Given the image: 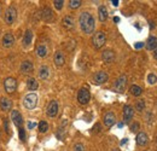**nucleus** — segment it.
<instances>
[{
  "label": "nucleus",
  "instance_id": "obj_1",
  "mask_svg": "<svg viewBox=\"0 0 157 151\" xmlns=\"http://www.w3.org/2000/svg\"><path fill=\"white\" fill-rule=\"evenodd\" d=\"M78 22H80V27L84 33L86 34L93 33L96 24H94V18L90 12H82L80 15V18H78Z\"/></svg>",
  "mask_w": 157,
  "mask_h": 151
},
{
  "label": "nucleus",
  "instance_id": "obj_2",
  "mask_svg": "<svg viewBox=\"0 0 157 151\" xmlns=\"http://www.w3.org/2000/svg\"><path fill=\"white\" fill-rule=\"evenodd\" d=\"M23 105L28 110H33L38 105V96L35 93H29L23 99Z\"/></svg>",
  "mask_w": 157,
  "mask_h": 151
},
{
  "label": "nucleus",
  "instance_id": "obj_3",
  "mask_svg": "<svg viewBox=\"0 0 157 151\" xmlns=\"http://www.w3.org/2000/svg\"><path fill=\"white\" fill-rule=\"evenodd\" d=\"M106 42V36L103 32H97L94 33L93 38H92V45L96 48H100L102 46H104V44Z\"/></svg>",
  "mask_w": 157,
  "mask_h": 151
},
{
  "label": "nucleus",
  "instance_id": "obj_4",
  "mask_svg": "<svg viewBox=\"0 0 157 151\" xmlns=\"http://www.w3.org/2000/svg\"><path fill=\"white\" fill-rule=\"evenodd\" d=\"M90 99H91V93H90V91L87 88H81L80 91H78L77 100H78V103H80V104L86 105L90 102Z\"/></svg>",
  "mask_w": 157,
  "mask_h": 151
},
{
  "label": "nucleus",
  "instance_id": "obj_5",
  "mask_svg": "<svg viewBox=\"0 0 157 151\" xmlns=\"http://www.w3.org/2000/svg\"><path fill=\"white\" fill-rule=\"evenodd\" d=\"M4 88H5V91L9 94L14 93L16 91V88H17V80L15 78H8V79H5V81H4Z\"/></svg>",
  "mask_w": 157,
  "mask_h": 151
},
{
  "label": "nucleus",
  "instance_id": "obj_6",
  "mask_svg": "<svg viewBox=\"0 0 157 151\" xmlns=\"http://www.w3.org/2000/svg\"><path fill=\"white\" fill-rule=\"evenodd\" d=\"M126 86H127V76H126V75H121V76L115 81L114 88H115L116 92L122 93L126 90Z\"/></svg>",
  "mask_w": 157,
  "mask_h": 151
},
{
  "label": "nucleus",
  "instance_id": "obj_7",
  "mask_svg": "<svg viewBox=\"0 0 157 151\" xmlns=\"http://www.w3.org/2000/svg\"><path fill=\"white\" fill-rule=\"evenodd\" d=\"M17 18V11L14 6H10L5 12V22L8 24H12Z\"/></svg>",
  "mask_w": 157,
  "mask_h": 151
},
{
  "label": "nucleus",
  "instance_id": "obj_8",
  "mask_svg": "<svg viewBox=\"0 0 157 151\" xmlns=\"http://www.w3.org/2000/svg\"><path fill=\"white\" fill-rule=\"evenodd\" d=\"M108 79H109V75H108L105 71H103V70L97 71V72L94 74V76H93V81H94L96 85H102V84L106 82Z\"/></svg>",
  "mask_w": 157,
  "mask_h": 151
},
{
  "label": "nucleus",
  "instance_id": "obj_9",
  "mask_svg": "<svg viewBox=\"0 0 157 151\" xmlns=\"http://www.w3.org/2000/svg\"><path fill=\"white\" fill-rule=\"evenodd\" d=\"M11 120H12V122H14V125L16 127H18V128L22 127V125H23V117H22V115L20 114L18 110L15 109V110L11 111Z\"/></svg>",
  "mask_w": 157,
  "mask_h": 151
},
{
  "label": "nucleus",
  "instance_id": "obj_10",
  "mask_svg": "<svg viewBox=\"0 0 157 151\" xmlns=\"http://www.w3.org/2000/svg\"><path fill=\"white\" fill-rule=\"evenodd\" d=\"M46 112H47V115H48L50 117L57 116V114H58V102H57V100H51L50 104L47 105Z\"/></svg>",
  "mask_w": 157,
  "mask_h": 151
},
{
  "label": "nucleus",
  "instance_id": "obj_11",
  "mask_svg": "<svg viewBox=\"0 0 157 151\" xmlns=\"http://www.w3.org/2000/svg\"><path fill=\"white\" fill-rule=\"evenodd\" d=\"M133 115H134V110L131 105H125L123 106V120H125V123H129L131 120L133 119Z\"/></svg>",
  "mask_w": 157,
  "mask_h": 151
},
{
  "label": "nucleus",
  "instance_id": "obj_12",
  "mask_svg": "<svg viewBox=\"0 0 157 151\" xmlns=\"http://www.w3.org/2000/svg\"><path fill=\"white\" fill-rule=\"evenodd\" d=\"M102 59H103V62H105V63H112V62L115 60V53H114V51H111V50H105V51L102 53Z\"/></svg>",
  "mask_w": 157,
  "mask_h": 151
},
{
  "label": "nucleus",
  "instance_id": "obj_13",
  "mask_svg": "<svg viewBox=\"0 0 157 151\" xmlns=\"http://www.w3.org/2000/svg\"><path fill=\"white\" fill-rule=\"evenodd\" d=\"M41 18L45 21V22H52L53 21V14H52V10L50 8H44V10L41 11Z\"/></svg>",
  "mask_w": 157,
  "mask_h": 151
},
{
  "label": "nucleus",
  "instance_id": "obj_14",
  "mask_svg": "<svg viewBox=\"0 0 157 151\" xmlns=\"http://www.w3.org/2000/svg\"><path fill=\"white\" fill-rule=\"evenodd\" d=\"M115 121H116V117H115L114 112H106L105 114V116H104V125L106 127H112L115 125Z\"/></svg>",
  "mask_w": 157,
  "mask_h": 151
},
{
  "label": "nucleus",
  "instance_id": "obj_15",
  "mask_svg": "<svg viewBox=\"0 0 157 151\" xmlns=\"http://www.w3.org/2000/svg\"><path fill=\"white\" fill-rule=\"evenodd\" d=\"M11 108H12V102L9 98L3 97L0 99V109L3 111H9V110H11Z\"/></svg>",
  "mask_w": 157,
  "mask_h": 151
},
{
  "label": "nucleus",
  "instance_id": "obj_16",
  "mask_svg": "<svg viewBox=\"0 0 157 151\" xmlns=\"http://www.w3.org/2000/svg\"><path fill=\"white\" fill-rule=\"evenodd\" d=\"M33 69H34V65H33V63L30 60L22 62V64H21V71L23 74H30L33 71Z\"/></svg>",
  "mask_w": 157,
  "mask_h": 151
},
{
  "label": "nucleus",
  "instance_id": "obj_17",
  "mask_svg": "<svg viewBox=\"0 0 157 151\" xmlns=\"http://www.w3.org/2000/svg\"><path fill=\"white\" fill-rule=\"evenodd\" d=\"M14 42H15L14 35L11 33H6L4 35V38H3V46L4 47H11L14 45Z\"/></svg>",
  "mask_w": 157,
  "mask_h": 151
},
{
  "label": "nucleus",
  "instance_id": "obj_18",
  "mask_svg": "<svg viewBox=\"0 0 157 151\" xmlns=\"http://www.w3.org/2000/svg\"><path fill=\"white\" fill-rule=\"evenodd\" d=\"M54 64L57 65V66H62V65H64V63H65V57H64V54H63V52L62 51H57L56 53H54Z\"/></svg>",
  "mask_w": 157,
  "mask_h": 151
},
{
  "label": "nucleus",
  "instance_id": "obj_19",
  "mask_svg": "<svg viewBox=\"0 0 157 151\" xmlns=\"http://www.w3.org/2000/svg\"><path fill=\"white\" fill-rule=\"evenodd\" d=\"M146 48L149 51H155L157 48V36H150L146 41Z\"/></svg>",
  "mask_w": 157,
  "mask_h": 151
},
{
  "label": "nucleus",
  "instance_id": "obj_20",
  "mask_svg": "<svg viewBox=\"0 0 157 151\" xmlns=\"http://www.w3.org/2000/svg\"><path fill=\"white\" fill-rule=\"evenodd\" d=\"M62 24H63V27L65 28V29H72L74 28V18L71 17V16H65L64 18H63V21H62Z\"/></svg>",
  "mask_w": 157,
  "mask_h": 151
},
{
  "label": "nucleus",
  "instance_id": "obj_21",
  "mask_svg": "<svg viewBox=\"0 0 157 151\" xmlns=\"http://www.w3.org/2000/svg\"><path fill=\"white\" fill-rule=\"evenodd\" d=\"M147 141H149V139H147V134L146 133H144V132L138 133V135H137V144L138 145L144 146V145L147 144Z\"/></svg>",
  "mask_w": 157,
  "mask_h": 151
},
{
  "label": "nucleus",
  "instance_id": "obj_22",
  "mask_svg": "<svg viewBox=\"0 0 157 151\" xmlns=\"http://www.w3.org/2000/svg\"><path fill=\"white\" fill-rule=\"evenodd\" d=\"M39 76L41 80H47L50 78V69L46 65H42L39 70Z\"/></svg>",
  "mask_w": 157,
  "mask_h": 151
},
{
  "label": "nucleus",
  "instance_id": "obj_23",
  "mask_svg": "<svg viewBox=\"0 0 157 151\" xmlns=\"http://www.w3.org/2000/svg\"><path fill=\"white\" fill-rule=\"evenodd\" d=\"M98 16H99V21L100 22H105L106 21V18H108V10H106V8L105 6H99V9H98Z\"/></svg>",
  "mask_w": 157,
  "mask_h": 151
},
{
  "label": "nucleus",
  "instance_id": "obj_24",
  "mask_svg": "<svg viewBox=\"0 0 157 151\" xmlns=\"http://www.w3.org/2000/svg\"><path fill=\"white\" fill-rule=\"evenodd\" d=\"M32 40H33V33H32V30H27L24 33V36H23V40H22L23 46H26V47L29 46L32 44Z\"/></svg>",
  "mask_w": 157,
  "mask_h": 151
},
{
  "label": "nucleus",
  "instance_id": "obj_25",
  "mask_svg": "<svg viewBox=\"0 0 157 151\" xmlns=\"http://www.w3.org/2000/svg\"><path fill=\"white\" fill-rule=\"evenodd\" d=\"M47 53H48V50H47L46 45H39V46L36 47V54H38L39 57L44 58V57L47 56Z\"/></svg>",
  "mask_w": 157,
  "mask_h": 151
},
{
  "label": "nucleus",
  "instance_id": "obj_26",
  "mask_svg": "<svg viewBox=\"0 0 157 151\" xmlns=\"http://www.w3.org/2000/svg\"><path fill=\"white\" fill-rule=\"evenodd\" d=\"M27 86H28V88H29L30 91H36L38 87H39V84H38V81H36L35 79L30 78V79L27 81Z\"/></svg>",
  "mask_w": 157,
  "mask_h": 151
},
{
  "label": "nucleus",
  "instance_id": "obj_27",
  "mask_svg": "<svg viewBox=\"0 0 157 151\" xmlns=\"http://www.w3.org/2000/svg\"><path fill=\"white\" fill-rule=\"evenodd\" d=\"M129 91H131V93H132L133 96H135V97H138V96H140V94L143 93V90H141V87H139V86H137V85H133V86H131Z\"/></svg>",
  "mask_w": 157,
  "mask_h": 151
},
{
  "label": "nucleus",
  "instance_id": "obj_28",
  "mask_svg": "<svg viewBox=\"0 0 157 151\" xmlns=\"http://www.w3.org/2000/svg\"><path fill=\"white\" fill-rule=\"evenodd\" d=\"M38 126H39V132L40 133H46L48 131V123L46 121H40Z\"/></svg>",
  "mask_w": 157,
  "mask_h": 151
},
{
  "label": "nucleus",
  "instance_id": "obj_29",
  "mask_svg": "<svg viewBox=\"0 0 157 151\" xmlns=\"http://www.w3.org/2000/svg\"><path fill=\"white\" fill-rule=\"evenodd\" d=\"M145 109V100L144 99H139L135 104V110H138L139 112H141Z\"/></svg>",
  "mask_w": 157,
  "mask_h": 151
},
{
  "label": "nucleus",
  "instance_id": "obj_30",
  "mask_svg": "<svg viewBox=\"0 0 157 151\" xmlns=\"http://www.w3.org/2000/svg\"><path fill=\"white\" fill-rule=\"evenodd\" d=\"M82 4V2H80V0H70L69 2V6L71 9H77V8H80Z\"/></svg>",
  "mask_w": 157,
  "mask_h": 151
},
{
  "label": "nucleus",
  "instance_id": "obj_31",
  "mask_svg": "<svg viewBox=\"0 0 157 151\" xmlns=\"http://www.w3.org/2000/svg\"><path fill=\"white\" fill-rule=\"evenodd\" d=\"M147 81H149V84L150 85H155L156 82H157V76H156V75L155 74H149L147 75Z\"/></svg>",
  "mask_w": 157,
  "mask_h": 151
},
{
  "label": "nucleus",
  "instance_id": "obj_32",
  "mask_svg": "<svg viewBox=\"0 0 157 151\" xmlns=\"http://www.w3.org/2000/svg\"><path fill=\"white\" fill-rule=\"evenodd\" d=\"M53 4H54V8H56L57 10H62V8H63V5H64V2H63V0H54Z\"/></svg>",
  "mask_w": 157,
  "mask_h": 151
},
{
  "label": "nucleus",
  "instance_id": "obj_33",
  "mask_svg": "<svg viewBox=\"0 0 157 151\" xmlns=\"http://www.w3.org/2000/svg\"><path fill=\"white\" fill-rule=\"evenodd\" d=\"M72 151H85V146H84L81 143H77V144L74 145Z\"/></svg>",
  "mask_w": 157,
  "mask_h": 151
},
{
  "label": "nucleus",
  "instance_id": "obj_34",
  "mask_svg": "<svg viewBox=\"0 0 157 151\" xmlns=\"http://www.w3.org/2000/svg\"><path fill=\"white\" fill-rule=\"evenodd\" d=\"M64 133H65V131H64V128H59L58 131H57V133H56V135H57V138L58 139H60V140H63L64 139Z\"/></svg>",
  "mask_w": 157,
  "mask_h": 151
},
{
  "label": "nucleus",
  "instance_id": "obj_35",
  "mask_svg": "<svg viewBox=\"0 0 157 151\" xmlns=\"http://www.w3.org/2000/svg\"><path fill=\"white\" fill-rule=\"evenodd\" d=\"M139 131V123L138 122H134V123H132L131 125V132H133V133H137Z\"/></svg>",
  "mask_w": 157,
  "mask_h": 151
},
{
  "label": "nucleus",
  "instance_id": "obj_36",
  "mask_svg": "<svg viewBox=\"0 0 157 151\" xmlns=\"http://www.w3.org/2000/svg\"><path fill=\"white\" fill-rule=\"evenodd\" d=\"M20 139L22 141H26V131H24V128H20Z\"/></svg>",
  "mask_w": 157,
  "mask_h": 151
},
{
  "label": "nucleus",
  "instance_id": "obj_37",
  "mask_svg": "<svg viewBox=\"0 0 157 151\" xmlns=\"http://www.w3.org/2000/svg\"><path fill=\"white\" fill-rule=\"evenodd\" d=\"M100 128H102L100 125H99V123H96L94 127L92 128V133H99V132H100Z\"/></svg>",
  "mask_w": 157,
  "mask_h": 151
},
{
  "label": "nucleus",
  "instance_id": "obj_38",
  "mask_svg": "<svg viewBox=\"0 0 157 151\" xmlns=\"http://www.w3.org/2000/svg\"><path fill=\"white\" fill-rule=\"evenodd\" d=\"M36 126H38L36 122H28V129H33V128H35Z\"/></svg>",
  "mask_w": 157,
  "mask_h": 151
},
{
  "label": "nucleus",
  "instance_id": "obj_39",
  "mask_svg": "<svg viewBox=\"0 0 157 151\" xmlns=\"http://www.w3.org/2000/svg\"><path fill=\"white\" fill-rule=\"evenodd\" d=\"M141 47H144V42H135V44H134V48L139 50V48H141Z\"/></svg>",
  "mask_w": 157,
  "mask_h": 151
},
{
  "label": "nucleus",
  "instance_id": "obj_40",
  "mask_svg": "<svg viewBox=\"0 0 157 151\" xmlns=\"http://www.w3.org/2000/svg\"><path fill=\"white\" fill-rule=\"evenodd\" d=\"M4 128H5V131H6L8 133L10 132V129H9V121H8L6 119L4 120Z\"/></svg>",
  "mask_w": 157,
  "mask_h": 151
},
{
  "label": "nucleus",
  "instance_id": "obj_41",
  "mask_svg": "<svg viewBox=\"0 0 157 151\" xmlns=\"http://www.w3.org/2000/svg\"><path fill=\"white\" fill-rule=\"evenodd\" d=\"M111 4H112L114 6H117V5H119V0H112Z\"/></svg>",
  "mask_w": 157,
  "mask_h": 151
},
{
  "label": "nucleus",
  "instance_id": "obj_42",
  "mask_svg": "<svg viewBox=\"0 0 157 151\" xmlns=\"http://www.w3.org/2000/svg\"><path fill=\"white\" fill-rule=\"evenodd\" d=\"M153 58L157 60V50H155V51H153Z\"/></svg>",
  "mask_w": 157,
  "mask_h": 151
},
{
  "label": "nucleus",
  "instance_id": "obj_43",
  "mask_svg": "<svg viewBox=\"0 0 157 151\" xmlns=\"http://www.w3.org/2000/svg\"><path fill=\"white\" fill-rule=\"evenodd\" d=\"M114 22H116V23H117V22H120V17H117V16H116V17H114Z\"/></svg>",
  "mask_w": 157,
  "mask_h": 151
},
{
  "label": "nucleus",
  "instance_id": "obj_44",
  "mask_svg": "<svg viewBox=\"0 0 157 151\" xmlns=\"http://www.w3.org/2000/svg\"><path fill=\"white\" fill-rule=\"evenodd\" d=\"M152 28H155V23H153V22H150V29H152Z\"/></svg>",
  "mask_w": 157,
  "mask_h": 151
},
{
  "label": "nucleus",
  "instance_id": "obj_45",
  "mask_svg": "<svg viewBox=\"0 0 157 151\" xmlns=\"http://www.w3.org/2000/svg\"><path fill=\"white\" fill-rule=\"evenodd\" d=\"M127 141H128V140H127V139H126V138H125V139H123V140H122V141H121V145H123V144H126V143H127Z\"/></svg>",
  "mask_w": 157,
  "mask_h": 151
},
{
  "label": "nucleus",
  "instance_id": "obj_46",
  "mask_svg": "<svg viewBox=\"0 0 157 151\" xmlns=\"http://www.w3.org/2000/svg\"><path fill=\"white\" fill-rule=\"evenodd\" d=\"M117 126H119V128H122V127H123V122H120Z\"/></svg>",
  "mask_w": 157,
  "mask_h": 151
},
{
  "label": "nucleus",
  "instance_id": "obj_47",
  "mask_svg": "<svg viewBox=\"0 0 157 151\" xmlns=\"http://www.w3.org/2000/svg\"><path fill=\"white\" fill-rule=\"evenodd\" d=\"M112 151H120V150H119V149H114Z\"/></svg>",
  "mask_w": 157,
  "mask_h": 151
},
{
  "label": "nucleus",
  "instance_id": "obj_48",
  "mask_svg": "<svg viewBox=\"0 0 157 151\" xmlns=\"http://www.w3.org/2000/svg\"><path fill=\"white\" fill-rule=\"evenodd\" d=\"M0 133H2V129H0Z\"/></svg>",
  "mask_w": 157,
  "mask_h": 151
}]
</instances>
